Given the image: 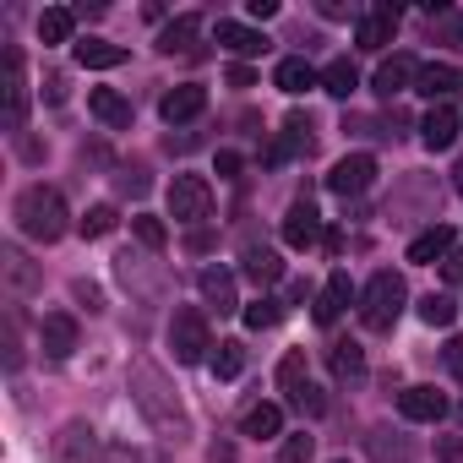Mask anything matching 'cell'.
<instances>
[{
    "label": "cell",
    "instance_id": "obj_1",
    "mask_svg": "<svg viewBox=\"0 0 463 463\" xmlns=\"http://www.w3.org/2000/svg\"><path fill=\"white\" fill-rule=\"evenodd\" d=\"M131 398H137V409H142V420L164 436V441H185V430H191V420H185V409H180V398H175V387H169V376L147 360V354H137L131 360Z\"/></svg>",
    "mask_w": 463,
    "mask_h": 463
},
{
    "label": "cell",
    "instance_id": "obj_2",
    "mask_svg": "<svg viewBox=\"0 0 463 463\" xmlns=\"http://www.w3.org/2000/svg\"><path fill=\"white\" fill-rule=\"evenodd\" d=\"M12 218H17V229L28 241H39V246H55L66 229H71V213H66V196L55 191V185H28L23 196H17V207H12Z\"/></svg>",
    "mask_w": 463,
    "mask_h": 463
},
{
    "label": "cell",
    "instance_id": "obj_3",
    "mask_svg": "<svg viewBox=\"0 0 463 463\" xmlns=\"http://www.w3.org/2000/svg\"><path fill=\"white\" fill-rule=\"evenodd\" d=\"M403 300H409L403 279H398L392 268H382V273H371V284L360 289V322H365L371 333H392V322L403 317Z\"/></svg>",
    "mask_w": 463,
    "mask_h": 463
},
{
    "label": "cell",
    "instance_id": "obj_4",
    "mask_svg": "<svg viewBox=\"0 0 463 463\" xmlns=\"http://www.w3.org/2000/svg\"><path fill=\"white\" fill-rule=\"evenodd\" d=\"M279 387H284V398L300 409V414H327V398H322V387L311 382V365H306V354L300 349H289L284 360H279Z\"/></svg>",
    "mask_w": 463,
    "mask_h": 463
},
{
    "label": "cell",
    "instance_id": "obj_5",
    "mask_svg": "<svg viewBox=\"0 0 463 463\" xmlns=\"http://www.w3.org/2000/svg\"><path fill=\"white\" fill-rule=\"evenodd\" d=\"M169 349H175V360H180V365H196V360H207V349H213V333H207V317H202L196 306H180V311L169 317Z\"/></svg>",
    "mask_w": 463,
    "mask_h": 463
},
{
    "label": "cell",
    "instance_id": "obj_6",
    "mask_svg": "<svg viewBox=\"0 0 463 463\" xmlns=\"http://www.w3.org/2000/svg\"><path fill=\"white\" fill-rule=\"evenodd\" d=\"M50 463H104V436L88 420H66L50 441Z\"/></svg>",
    "mask_w": 463,
    "mask_h": 463
},
{
    "label": "cell",
    "instance_id": "obj_7",
    "mask_svg": "<svg viewBox=\"0 0 463 463\" xmlns=\"http://www.w3.org/2000/svg\"><path fill=\"white\" fill-rule=\"evenodd\" d=\"M169 218L175 223L213 218V185H207V175H175L169 180Z\"/></svg>",
    "mask_w": 463,
    "mask_h": 463
},
{
    "label": "cell",
    "instance_id": "obj_8",
    "mask_svg": "<svg viewBox=\"0 0 463 463\" xmlns=\"http://www.w3.org/2000/svg\"><path fill=\"white\" fill-rule=\"evenodd\" d=\"M376 185V158L371 153H344L333 169H327V191H338V196H360V191H371Z\"/></svg>",
    "mask_w": 463,
    "mask_h": 463
},
{
    "label": "cell",
    "instance_id": "obj_9",
    "mask_svg": "<svg viewBox=\"0 0 463 463\" xmlns=\"http://www.w3.org/2000/svg\"><path fill=\"white\" fill-rule=\"evenodd\" d=\"M0 99H6V131H23L28 126V77H23V55L6 50V82H0Z\"/></svg>",
    "mask_w": 463,
    "mask_h": 463
},
{
    "label": "cell",
    "instance_id": "obj_10",
    "mask_svg": "<svg viewBox=\"0 0 463 463\" xmlns=\"http://www.w3.org/2000/svg\"><path fill=\"white\" fill-rule=\"evenodd\" d=\"M77 338H82V333H77V317H71V311H50V317L39 322V344H44L50 360H71V354H77Z\"/></svg>",
    "mask_w": 463,
    "mask_h": 463
},
{
    "label": "cell",
    "instance_id": "obj_11",
    "mask_svg": "<svg viewBox=\"0 0 463 463\" xmlns=\"http://www.w3.org/2000/svg\"><path fill=\"white\" fill-rule=\"evenodd\" d=\"M322 241V213L300 196L289 213H284V246H295V251H311Z\"/></svg>",
    "mask_w": 463,
    "mask_h": 463
},
{
    "label": "cell",
    "instance_id": "obj_12",
    "mask_svg": "<svg viewBox=\"0 0 463 463\" xmlns=\"http://www.w3.org/2000/svg\"><path fill=\"white\" fill-rule=\"evenodd\" d=\"M207 109V88H196V82H180V88H169L164 99H158V115L169 120V126H185V120H196Z\"/></svg>",
    "mask_w": 463,
    "mask_h": 463
},
{
    "label": "cell",
    "instance_id": "obj_13",
    "mask_svg": "<svg viewBox=\"0 0 463 463\" xmlns=\"http://www.w3.org/2000/svg\"><path fill=\"white\" fill-rule=\"evenodd\" d=\"M458 131H463V115H458L452 104H430V115L420 120V137H425L430 153H447V147L458 142Z\"/></svg>",
    "mask_w": 463,
    "mask_h": 463
},
{
    "label": "cell",
    "instance_id": "obj_14",
    "mask_svg": "<svg viewBox=\"0 0 463 463\" xmlns=\"http://www.w3.org/2000/svg\"><path fill=\"white\" fill-rule=\"evenodd\" d=\"M398 409H403V420H414V425H436V420L447 414V392H436V387H403V392H398Z\"/></svg>",
    "mask_w": 463,
    "mask_h": 463
},
{
    "label": "cell",
    "instance_id": "obj_15",
    "mask_svg": "<svg viewBox=\"0 0 463 463\" xmlns=\"http://www.w3.org/2000/svg\"><path fill=\"white\" fill-rule=\"evenodd\" d=\"M392 33H398V12L392 6H371V12H360L354 44L360 50H382V44H392Z\"/></svg>",
    "mask_w": 463,
    "mask_h": 463
},
{
    "label": "cell",
    "instance_id": "obj_16",
    "mask_svg": "<svg viewBox=\"0 0 463 463\" xmlns=\"http://www.w3.org/2000/svg\"><path fill=\"white\" fill-rule=\"evenodd\" d=\"M196 289H202V300H207L218 317H223V311H241V295H235V273H223V268H202Z\"/></svg>",
    "mask_w": 463,
    "mask_h": 463
},
{
    "label": "cell",
    "instance_id": "obj_17",
    "mask_svg": "<svg viewBox=\"0 0 463 463\" xmlns=\"http://www.w3.org/2000/svg\"><path fill=\"white\" fill-rule=\"evenodd\" d=\"M414 77H420V66H414L409 55H392V61H382V66H376L371 88H376L382 99H398V93H409V88H414Z\"/></svg>",
    "mask_w": 463,
    "mask_h": 463
},
{
    "label": "cell",
    "instance_id": "obj_18",
    "mask_svg": "<svg viewBox=\"0 0 463 463\" xmlns=\"http://www.w3.org/2000/svg\"><path fill=\"white\" fill-rule=\"evenodd\" d=\"M322 82V71H311V61L306 55H289V61H279L273 66V88L279 93H289V99H300L306 88H317Z\"/></svg>",
    "mask_w": 463,
    "mask_h": 463
},
{
    "label": "cell",
    "instance_id": "obj_19",
    "mask_svg": "<svg viewBox=\"0 0 463 463\" xmlns=\"http://www.w3.org/2000/svg\"><path fill=\"white\" fill-rule=\"evenodd\" d=\"M241 273H246L257 289H268V284H279V279H284V257H279L273 246H246V257H241Z\"/></svg>",
    "mask_w": 463,
    "mask_h": 463
},
{
    "label": "cell",
    "instance_id": "obj_20",
    "mask_svg": "<svg viewBox=\"0 0 463 463\" xmlns=\"http://www.w3.org/2000/svg\"><path fill=\"white\" fill-rule=\"evenodd\" d=\"M218 44H223L229 55H262V50H268L262 28H251V23H229V17H218Z\"/></svg>",
    "mask_w": 463,
    "mask_h": 463
},
{
    "label": "cell",
    "instance_id": "obj_21",
    "mask_svg": "<svg viewBox=\"0 0 463 463\" xmlns=\"http://www.w3.org/2000/svg\"><path fill=\"white\" fill-rule=\"evenodd\" d=\"M463 88V77H458V66H447V61H430V66H420V77H414V93H425V99H452Z\"/></svg>",
    "mask_w": 463,
    "mask_h": 463
},
{
    "label": "cell",
    "instance_id": "obj_22",
    "mask_svg": "<svg viewBox=\"0 0 463 463\" xmlns=\"http://www.w3.org/2000/svg\"><path fill=\"white\" fill-rule=\"evenodd\" d=\"M88 109H93L109 131H126V126H131V99L115 93V88H93V93H88Z\"/></svg>",
    "mask_w": 463,
    "mask_h": 463
},
{
    "label": "cell",
    "instance_id": "obj_23",
    "mask_svg": "<svg viewBox=\"0 0 463 463\" xmlns=\"http://www.w3.org/2000/svg\"><path fill=\"white\" fill-rule=\"evenodd\" d=\"M196 33H202V17H196V12H180V17L158 33V50H164V55H191V50H196Z\"/></svg>",
    "mask_w": 463,
    "mask_h": 463
},
{
    "label": "cell",
    "instance_id": "obj_24",
    "mask_svg": "<svg viewBox=\"0 0 463 463\" xmlns=\"http://www.w3.org/2000/svg\"><path fill=\"white\" fill-rule=\"evenodd\" d=\"M71 55H77V66H82V71H115V66H126V50H120V44H109V39H82Z\"/></svg>",
    "mask_w": 463,
    "mask_h": 463
},
{
    "label": "cell",
    "instance_id": "obj_25",
    "mask_svg": "<svg viewBox=\"0 0 463 463\" xmlns=\"http://www.w3.org/2000/svg\"><path fill=\"white\" fill-rule=\"evenodd\" d=\"M289 153H311V115H289L284 120V137L268 147V164H284Z\"/></svg>",
    "mask_w": 463,
    "mask_h": 463
},
{
    "label": "cell",
    "instance_id": "obj_26",
    "mask_svg": "<svg viewBox=\"0 0 463 463\" xmlns=\"http://www.w3.org/2000/svg\"><path fill=\"white\" fill-rule=\"evenodd\" d=\"M354 306V284H349V273L338 268L333 279H327V289H322V300H317V322H338L344 311Z\"/></svg>",
    "mask_w": 463,
    "mask_h": 463
},
{
    "label": "cell",
    "instance_id": "obj_27",
    "mask_svg": "<svg viewBox=\"0 0 463 463\" xmlns=\"http://www.w3.org/2000/svg\"><path fill=\"white\" fill-rule=\"evenodd\" d=\"M241 436H251V441H273V436H284V409H279V403H251L246 420H241Z\"/></svg>",
    "mask_w": 463,
    "mask_h": 463
},
{
    "label": "cell",
    "instance_id": "obj_28",
    "mask_svg": "<svg viewBox=\"0 0 463 463\" xmlns=\"http://www.w3.org/2000/svg\"><path fill=\"white\" fill-rule=\"evenodd\" d=\"M452 257V229L447 223H430L425 235L409 241V262H447Z\"/></svg>",
    "mask_w": 463,
    "mask_h": 463
},
{
    "label": "cell",
    "instance_id": "obj_29",
    "mask_svg": "<svg viewBox=\"0 0 463 463\" xmlns=\"http://www.w3.org/2000/svg\"><path fill=\"white\" fill-rule=\"evenodd\" d=\"M0 273H6V289H12V295H33V289H39V268H33L17 246L0 251Z\"/></svg>",
    "mask_w": 463,
    "mask_h": 463
},
{
    "label": "cell",
    "instance_id": "obj_30",
    "mask_svg": "<svg viewBox=\"0 0 463 463\" xmlns=\"http://www.w3.org/2000/svg\"><path fill=\"white\" fill-rule=\"evenodd\" d=\"M71 33H77V12L71 6H44L39 12V39L44 44H71Z\"/></svg>",
    "mask_w": 463,
    "mask_h": 463
},
{
    "label": "cell",
    "instance_id": "obj_31",
    "mask_svg": "<svg viewBox=\"0 0 463 463\" xmlns=\"http://www.w3.org/2000/svg\"><path fill=\"white\" fill-rule=\"evenodd\" d=\"M360 88V71H354V61H327L322 66V93H333V99H349Z\"/></svg>",
    "mask_w": 463,
    "mask_h": 463
},
{
    "label": "cell",
    "instance_id": "obj_32",
    "mask_svg": "<svg viewBox=\"0 0 463 463\" xmlns=\"http://www.w3.org/2000/svg\"><path fill=\"white\" fill-rule=\"evenodd\" d=\"M241 317H246V327H251V333H262V327H279V322H284V300H279V295H257V300H251Z\"/></svg>",
    "mask_w": 463,
    "mask_h": 463
},
{
    "label": "cell",
    "instance_id": "obj_33",
    "mask_svg": "<svg viewBox=\"0 0 463 463\" xmlns=\"http://www.w3.org/2000/svg\"><path fill=\"white\" fill-rule=\"evenodd\" d=\"M241 371H246V349H241L235 338H229V344H218V349H213V376H218V382H235Z\"/></svg>",
    "mask_w": 463,
    "mask_h": 463
},
{
    "label": "cell",
    "instance_id": "obj_34",
    "mask_svg": "<svg viewBox=\"0 0 463 463\" xmlns=\"http://www.w3.org/2000/svg\"><path fill=\"white\" fill-rule=\"evenodd\" d=\"M333 371H338L344 382H360V376H365V349H360V344H349V338H344V344H333Z\"/></svg>",
    "mask_w": 463,
    "mask_h": 463
},
{
    "label": "cell",
    "instance_id": "obj_35",
    "mask_svg": "<svg viewBox=\"0 0 463 463\" xmlns=\"http://www.w3.org/2000/svg\"><path fill=\"white\" fill-rule=\"evenodd\" d=\"M115 223H120V213H115L109 202H99V207L82 213V235H88V241H104V235H115Z\"/></svg>",
    "mask_w": 463,
    "mask_h": 463
},
{
    "label": "cell",
    "instance_id": "obj_36",
    "mask_svg": "<svg viewBox=\"0 0 463 463\" xmlns=\"http://www.w3.org/2000/svg\"><path fill=\"white\" fill-rule=\"evenodd\" d=\"M131 235H137L147 251H164V246H169V229H164L153 213H137V218H131Z\"/></svg>",
    "mask_w": 463,
    "mask_h": 463
},
{
    "label": "cell",
    "instance_id": "obj_37",
    "mask_svg": "<svg viewBox=\"0 0 463 463\" xmlns=\"http://www.w3.org/2000/svg\"><path fill=\"white\" fill-rule=\"evenodd\" d=\"M452 317H458V306H452L447 295L430 289V295L420 300V322H425V327H452Z\"/></svg>",
    "mask_w": 463,
    "mask_h": 463
},
{
    "label": "cell",
    "instance_id": "obj_38",
    "mask_svg": "<svg viewBox=\"0 0 463 463\" xmlns=\"http://www.w3.org/2000/svg\"><path fill=\"white\" fill-rule=\"evenodd\" d=\"M311 458H317V441H311L306 430L284 436V447H279V463H311Z\"/></svg>",
    "mask_w": 463,
    "mask_h": 463
},
{
    "label": "cell",
    "instance_id": "obj_39",
    "mask_svg": "<svg viewBox=\"0 0 463 463\" xmlns=\"http://www.w3.org/2000/svg\"><path fill=\"white\" fill-rule=\"evenodd\" d=\"M371 452H376L382 463H403V458H409V447H403V441H392V430H387V425H382V430H371Z\"/></svg>",
    "mask_w": 463,
    "mask_h": 463
},
{
    "label": "cell",
    "instance_id": "obj_40",
    "mask_svg": "<svg viewBox=\"0 0 463 463\" xmlns=\"http://www.w3.org/2000/svg\"><path fill=\"white\" fill-rule=\"evenodd\" d=\"M436 33H441V44H463V12H441Z\"/></svg>",
    "mask_w": 463,
    "mask_h": 463
},
{
    "label": "cell",
    "instance_id": "obj_41",
    "mask_svg": "<svg viewBox=\"0 0 463 463\" xmlns=\"http://www.w3.org/2000/svg\"><path fill=\"white\" fill-rule=\"evenodd\" d=\"M71 295H77V300H82L88 311H104V289H99V284H88V279H77V284H71Z\"/></svg>",
    "mask_w": 463,
    "mask_h": 463
},
{
    "label": "cell",
    "instance_id": "obj_42",
    "mask_svg": "<svg viewBox=\"0 0 463 463\" xmlns=\"http://www.w3.org/2000/svg\"><path fill=\"white\" fill-rule=\"evenodd\" d=\"M447 371L463 382V333H452V338H447Z\"/></svg>",
    "mask_w": 463,
    "mask_h": 463
},
{
    "label": "cell",
    "instance_id": "obj_43",
    "mask_svg": "<svg viewBox=\"0 0 463 463\" xmlns=\"http://www.w3.org/2000/svg\"><path fill=\"white\" fill-rule=\"evenodd\" d=\"M229 88H257V71L251 66H229Z\"/></svg>",
    "mask_w": 463,
    "mask_h": 463
},
{
    "label": "cell",
    "instance_id": "obj_44",
    "mask_svg": "<svg viewBox=\"0 0 463 463\" xmlns=\"http://www.w3.org/2000/svg\"><path fill=\"white\" fill-rule=\"evenodd\" d=\"M441 273H447V279H452V284H463V251H458V246H452V257H447V262H441Z\"/></svg>",
    "mask_w": 463,
    "mask_h": 463
},
{
    "label": "cell",
    "instance_id": "obj_45",
    "mask_svg": "<svg viewBox=\"0 0 463 463\" xmlns=\"http://www.w3.org/2000/svg\"><path fill=\"white\" fill-rule=\"evenodd\" d=\"M218 175L235 180V175H241V153H218Z\"/></svg>",
    "mask_w": 463,
    "mask_h": 463
},
{
    "label": "cell",
    "instance_id": "obj_46",
    "mask_svg": "<svg viewBox=\"0 0 463 463\" xmlns=\"http://www.w3.org/2000/svg\"><path fill=\"white\" fill-rule=\"evenodd\" d=\"M44 93H50V104H61V99H66V77H61V71L44 77Z\"/></svg>",
    "mask_w": 463,
    "mask_h": 463
},
{
    "label": "cell",
    "instance_id": "obj_47",
    "mask_svg": "<svg viewBox=\"0 0 463 463\" xmlns=\"http://www.w3.org/2000/svg\"><path fill=\"white\" fill-rule=\"evenodd\" d=\"M120 191H137V196H142V191H147V175H142V169H131V175H120Z\"/></svg>",
    "mask_w": 463,
    "mask_h": 463
},
{
    "label": "cell",
    "instance_id": "obj_48",
    "mask_svg": "<svg viewBox=\"0 0 463 463\" xmlns=\"http://www.w3.org/2000/svg\"><path fill=\"white\" fill-rule=\"evenodd\" d=\"M246 12H251V17H257V23H268V17H273V12H279V0H251V6H246Z\"/></svg>",
    "mask_w": 463,
    "mask_h": 463
},
{
    "label": "cell",
    "instance_id": "obj_49",
    "mask_svg": "<svg viewBox=\"0 0 463 463\" xmlns=\"http://www.w3.org/2000/svg\"><path fill=\"white\" fill-rule=\"evenodd\" d=\"M441 458L458 463V458H463V436H447V441H441Z\"/></svg>",
    "mask_w": 463,
    "mask_h": 463
},
{
    "label": "cell",
    "instance_id": "obj_50",
    "mask_svg": "<svg viewBox=\"0 0 463 463\" xmlns=\"http://www.w3.org/2000/svg\"><path fill=\"white\" fill-rule=\"evenodd\" d=\"M322 17H333V23H338V17H349V6H344V0H322Z\"/></svg>",
    "mask_w": 463,
    "mask_h": 463
},
{
    "label": "cell",
    "instance_id": "obj_51",
    "mask_svg": "<svg viewBox=\"0 0 463 463\" xmlns=\"http://www.w3.org/2000/svg\"><path fill=\"white\" fill-rule=\"evenodd\" d=\"M452 185H458V196H463V158H458V169H452Z\"/></svg>",
    "mask_w": 463,
    "mask_h": 463
},
{
    "label": "cell",
    "instance_id": "obj_52",
    "mask_svg": "<svg viewBox=\"0 0 463 463\" xmlns=\"http://www.w3.org/2000/svg\"><path fill=\"white\" fill-rule=\"evenodd\" d=\"M338 463H349V458H338Z\"/></svg>",
    "mask_w": 463,
    "mask_h": 463
}]
</instances>
